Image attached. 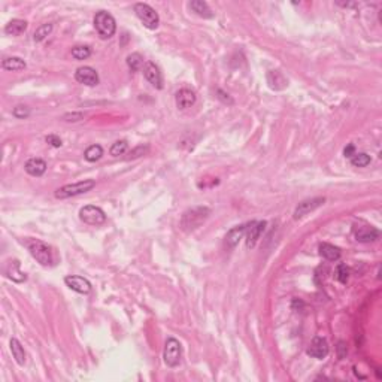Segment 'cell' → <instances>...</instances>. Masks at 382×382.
I'll return each mask as SVG.
<instances>
[{
	"label": "cell",
	"mask_w": 382,
	"mask_h": 382,
	"mask_svg": "<svg viewBox=\"0 0 382 382\" xmlns=\"http://www.w3.org/2000/svg\"><path fill=\"white\" fill-rule=\"evenodd\" d=\"M209 214H211V211L206 206L191 208L187 212H184V215L181 218V222H179V227L184 231H193V230H196L197 227H200L206 221Z\"/></svg>",
	"instance_id": "1"
},
{
	"label": "cell",
	"mask_w": 382,
	"mask_h": 382,
	"mask_svg": "<svg viewBox=\"0 0 382 382\" xmlns=\"http://www.w3.org/2000/svg\"><path fill=\"white\" fill-rule=\"evenodd\" d=\"M27 248L32 254V257L42 266L48 268V266H53L54 263V259H53V251L51 248L42 242V240H36V239H32L27 242Z\"/></svg>",
	"instance_id": "2"
},
{
	"label": "cell",
	"mask_w": 382,
	"mask_h": 382,
	"mask_svg": "<svg viewBox=\"0 0 382 382\" xmlns=\"http://www.w3.org/2000/svg\"><path fill=\"white\" fill-rule=\"evenodd\" d=\"M94 27L102 39H110L116 32L115 18L106 11H100L94 15Z\"/></svg>",
	"instance_id": "3"
},
{
	"label": "cell",
	"mask_w": 382,
	"mask_h": 382,
	"mask_svg": "<svg viewBox=\"0 0 382 382\" xmlns=\"http://www.w3.org/2000/svg\"><path fill=\"white\" fill-rule=\"evenodd\" d=\"M94 187H96V181H94V179H84V181H79V182H75V184L63 185L61 188H58V190L55 191L54 196H55L57 199L63 200V199H69V197H75V196L88 193V191H91Z\"/></svg>",
	"instance_id": "4"
},
{
	"label": "cell",
	"mask_w": 382,
	"mask_h": 382,
	"mask_svg": "<svg viewBox=\"0 0 382 382\" xmlns=\"http://www.w3.org/2000/svg\"><path fill=\"white\" fill-rule=\"evenodd\" d=\"M135 12H136V17L141 20V23L150 29V30H156L160 24V17L159 14L156 12V9H153L150 5L147 3H136L135 5Z\"/></svg>",
	"instance_id": "5"
},
{
	"label": "cell",
	"mask_w": 382,
	"mask_h": 382,
	"mask_svg": "<svg viewBox=\"0 0 382 382\" xmlns=\"http://www.w3.org/2000/svg\"><path fill=\"white\" fill-rule=\"evenodd\" d=\"M79 218L88 225H102L106 221V214L94 205H87L79 211Z\"/></svg>",
	"instance_id": "6"
},
{
	"label": "cell",
	"mask_w": 382,
	"mask_h": 382,
	"mask_svg": "<svg viewBox=\"0 0 382 382\" xmlns=\"http://www.w3.org/2000/svg\"><path fill=\"white\" fill-rule=\"evenodd\" d=\"M181 355H182L181 343L176 339L169 337L166 340V345H164V354H163L164 363L169 367H176L179 364V361H181Z\"/></svg>",
	"instance_id": "7"
},
{
	"label": "cell",
	"mask_w": 382,
	"mask_h": 382,
	"mask_svg": "<svg viewBox=\"0 0 382 382\" xmlns=\"http://www.w3.org/2000/svg\"><path fill=\"white\" fill-rule=\"evenodd\" d=\"M266 228V221H252L249 224H246V246L248 248H254L257 243V240L260 239L262 233Z\"/></svg>",
	"instance_id": "8"
},
{
	"label": "cell",
	"mask_w": 382,
	"mask_h": 382,
	"mask_svg": "<svg viewBox=\"0 0 382 382\" xmlns=\"http://www.w3.org/2000/svg\"><path fill=\"white\" fill-rule=\"evenodd\" d=\"M75 79L79 84H84L87 87H96L99 84V73L96 72V69H93L90 66H82V67L76 69Z\"/></svg>",
	"instance_id": "9"
},
{
	"label": "cell",
	"mask_w": 382,
	"mask_h": 382,
	"mask_svg": "<svg viewBox=\"0 0 382 382\" xmlns=\"http://www.w3.org/2000/svg\"><path fill=\"white\" fill-rule=\"evenodd\" d=\"M144 76L147 78V81L156 87L157 90H162L163 88V75L159 69V66L153 61H147L144 64Z\"/></svg>",
	"instance_id": "10"
},
{
	"label": "cell",
	"mask_w": 382,
	"mask_h": 382,
	"mask_svg": "<svg viewBox=\"0 0 382 382\" xmlns=\"http://www.w3.org/2000/svg\"><path fill=\"white\" fill-rule=\"evenodd\" d=\"M326 202L324 197H314V199H308V200H303L297 205L296 211H294V219H299L305 215H308L309 212L318 209L320 206H323Z\"/></svg>",
	"instance_id": "11"
},
{
	"label": "cell",
	"mask_w": 382,
	"mask_h": 382,
	"mask_svg": "<svg viewBox=\"0 0 382 382\" xmlns=\"http://www.w3.org/2000/svg\"><path fill=\"white\" fill-rule=\"evenodd\" d=\"M64 284L72 290V291H76L79 294H88L91 291V284L88 279L82 278V276H78V275H69L64 278Z\"/></svg>",
	"instance_id": "12"
},
{
	"label": "cell",
	"mask_w": 382,
	"mask_h": 382,
	"mask_svg": "<svg viewBox=\"0 0 382 382\" xmlns=\"http://www.w3.org/2000/svg\"><path fill=\"white\" fill-rule=\"evenodd\" d=\"M328 351H330L328 343H327V340H326L324 337H321V336L314 337L312 342H311V345H309V348H308V354H309L311 357H314V358H318V360L326 358V357L328 355Z\"/></svg>",
	"instance_id": "13"
},
{
	"label": "cell",
	"mask_w": 382,
	"mask_h": 382,
	"mask_svg": "<svg viewBox=\"0 0 382 382\" xmlns=\"http://www.w3.org/2000/svg\"><path fill=\"white\" fill-rule=\"evenodd\" d=\"M379 230L375 227H369V225H355L354 227V236L358 242L367 243V242H373L379 237Z\"/></svg>",
	"instance_id": "14"
},
{
	"label": "cell",
	"mask_w": 382,
	"mask_h": 382,
	"mask_svg": "<svg viewBox=\"0 0 382 382\" xmlns=\"http://www.w3.org/2000/svg\"><path fill=\"white\" fill-rule=\"evenodd\" d=\"M196 93L190 88H181L176 96H175V102H176V106L179 109H188L191 108L194 103H196Z\"/></svg>",
	"instance_id": "15"
},
{
	"label": "cell",
	"mask_w": 382,
	"mask_h": 382,
	"mask_svg": "<svg viewBox=\"0 0 382 382\" xmlns=\"http://www.w3.org/2000/svg\"><path fill=\"white\" fill-rule=\"evenodd\" d=\"M24 169L30 176L38 178V176H42L47 172V163L42 159H30L24 164Z\"/></svg>",
	"instance_id": "16"
},
{
	"label": "cell",
	"mask_w": 382,
	"mask_h": 382,
	"mask_svg": "<svg viewBox=\"0 0 382 382\" xmlns=\"http://www.w3.org/2000/svg\"><path fill=\"white\" fill-rule=\"evenodd\" d=\"M245 231H246V224L233 227V228L225 234V245H227L228 248H234V246L243 239Z\"/></svg>",
	"instance_id": "17"
},
{
	"label": "cell",
	"mask_w": 382,
	"mask_h": 382,
	"mask_svg": "<svg viewBox=\"0 0 382 382\" xmlns=\"http://www.w3.org/2000/svg\"><path fill=\"white\" fill-rule=\"evenodd\" d=\"M268 84L272 90H284L288 85V81L279 70H271L268 72Z\"/></svg>",
	"instance_id": "18"
},
{
	"label": "cell",
	"mask_w": 382,
	"mask_h": 382,
	"mask_svg": "<svg viewBox=\"0 0 382 382\" xmlns=\"http://www.w3.org/2000/svg\"><path fill=\"white\" fill-rule=\"evenodd\" d=\"M5 273H6V276H8L9 279H12L14 282H24V281L27 279L26 273H23V272L20 271V262H18V260L9 262V265H8V268H6Z\"/></svg>",
	"instance_id": "19"
},
{
	"label": "cell",
	"mask_w": 382,
	"mask_h": 382,
	"mask_svg": "<svg viewBox=\"0 0 382 382\" xmlns=\"http://www.w3.org/2000/svg\"><path fill=\"white\" fill-rule=\"evenodd\" d=\"M320 254L328 262H337L340 259V249L330 243H321L320 245Z\"/></svg>",
	"instance_id": "20"
},
{
	"label": "cell",
	"mask_w": 382,
	"mask_h": 382,
	"mask_svg": "<svg viewBox=\"0 0 382 382\" xmlns=\"http://www.w3.org/2000/svg\"><path fill=\"white\" fill-rule=\"evenodd\" d=\"M26 29H27V21L15 18V20L9 21V23L6 24L5 33L9 35V36H20L21 33L26 32Z\"/></svg>",
	"instance_id": "21"
},
{
	"label": "cell",
	"mask_w": 382,
	"mask_h": 382,
	"mask_svg": "<svg viewBox=\"0 0 382 382\" xmlns=\"http://www.w3.org/2000/svg\"><path fill=\"white\" fill-rule=\"evenodd\" d=\"M190 8L193 9L194 14H197L202 18H212L214 17V12L211 11L208 3L202 2V0H193V2H190Z\"/></svg>",
	"instance_id": "22"
},
{
	"label": "cell",
	"mask_w": 382,
	"mask_h": 382,
	"mask_svg": "<svg viewBox=\"0 0 382 382\" xmlns=\"http://www.w3.org/2000/svg\"><path fill=\"white\" fill-rule=\"evenodd\" d=\"M9 346H11V352H12L15 361H17L20 366H24V363H26V351H24V346L21 345V342H20L18 339L12 337Z\"/></svg>",
	"instance_id": "23"
},
{
	"label": "cell",
	"mask_w": 382,
	"mask_h": 382,
	"mask_svg": "<svg viewBox=\"0 0 382 382\" xmlns=\"http://www.w3.org/2000/svg\"><path fill=\"white\" fill-rule=\"evenodd\" d=\"M2 67L9 72H18L26 69V61L20 57H8L2 61Z\"/></svg>",
	"instance_id": "24"
},
{
	"label": "cell",
	"mask_w": 382,
	"mask_h": 382,
	"mask_svg": "<svg viewBox=\"0 0 382 382\" xmlns=\"http://www.w3.org/2000/svg\"><path fill=\"white\" fill-rule=\"evenodd\" d=\"M103 156V148L100 145H91L85 150L84 153V159L90 163H96L102 159Z\"/></svg>",
	"instance_id": "25"
},
{
	"label": "cell",
	"mask_w": 382,
	"mask_h": 382,
	"mask_svg": "<svg viewBox=\"0 0 382 382\" xmlns=\"http://www.w3.org/2000/svg\"><path fill=\"white\" fill-rule=\"evenodd\" d=\"M127 66L130 67V70L138 72L144 67V57L139 53H133L127 57Z\"/></svg>",
	"instance_id": "26"
},
{
	"label": "cell",
	"mask_w": 382,
	"mask_h": 382,
	"mask_svg": "<svg viewBox=\"0 0 382 382\" xmlns=\"http://www.w3.org/2000/svg\"><path fill=\"white\" fill-rule=\"evenodd\" d=\"M351 164L354 166V167H366V166H369L370 164V156L369 154H366V153H355L351 159Z\"/></svg>",
	"instance_id": "27"
},
{
	"label": "cell",
	"mask_w": 382,
	"mask_h": 382,
	"mask_svg": "<svg viewBox=\"0 0 382 382\" xmlns=\"http://www.w3.org/2000/svg\"><path fill=\"white\" fill-rule=\"evenodd\" d=\"M91 55V48L87 45H78L72 48V57L75 60H87Z\"/></svg>",
	"instance_id": "28"
},
{
	"label": "cell",
	"mask_w": 382,
	"mask_h": 382,
	"mask_svg": "<svg viewBox=\"0 0 382 382\" xmlns=\"http://www.w3.org/2000/svg\"><path fill=\"white\" fill-rule=\"evenodd\" d=\"M53 32V24L48 23V24H42L41 27L36 29V32L33 33V41L35 42H42L48 35H51Z\"/></svg>",
	"instance_id": "29"
},
{
	"label": "cell",
	"mask_w": 382,
	"mask_h": 382,
	"mask_svg": "<svg viewBox=\"0 0 382 382\" xmlns=\"http://www.w3.org/2000/svg\"><path fill=\"white\" fill-rule=\"evenodd\" d=\"M127 148H129V145H127V141H116L115 144H112L109 153L112 157H119L122 154H125Z\"/></svg>",
	"instance_id": "30"
},
{
	"label": "cell",
	"mask_w": 382,
	"mask_h": 382,
	"mask_svg": "<svg viewBox=\"0 0 382 382\" xmlns=\"http://www.w3.org/2000/svg\"><path fill=\"white\" fill-rule=\"evenodd\" d=\"M334 278L340 282V284H346L348 282V278H349V269L346 265H339L336 268V272H334Z\"/></svg>",
	"instance_id": "31"
},
{
	"label": "cell",
	"mask_w": 382,
	"mask_h": 382,
	"mask_svg": "<svg viewBox=\"0 0 382 382\" xmlns=\"http://www.w3.org/2000/svg\"><path fill=\"white\" fill-rule=\"evenodd\" d=\"M12 115L15 118H20V119H24L30 115V108L24 106V105H18L12 109Z\"/></svg>",
	"instance_id": "32"
},
{
	"label": "cell",
	"mask_w": 382,
	"mask_h": 382,
	"mask_svg": "<svg viewBox=\"0 0 382 382\" xmlns=\"http://www.w3.org/2000/svg\"><path fill=\"white\" fill-rule=\"evenodd\" d=\"M63 119H64V121H67V122H76V121L84 119V113H82V112H70V113H64V115H63Z\"/></svg>",
	"instance_id": "33"
},
{
	"label": "cell",
	"mask_w": 382,
	"mask_h": 382,
	"mask_svg": "<svg viewBox=\"0 0 382 382\" xmlns=\"http://www.w3.org/2000/svg\"><path fill=\"white\" fill-rule=\"evenodd\" d=\"M45 141H47V144H48V145H51V147H54V148H60V147L63 145L61 139H60L58 136H55V135H50V136H47V138H45Z\"/></svg>",
	"instance_id": "34"
},
{
	"label": "cell",
	"mask_w": 382,
	"mask_h": 382,
	"mask_svg": "<svg viewBox=\"0 0 382 382\" xmlns=\"http://www.w3.org/2000/svg\"><path fill=\"white\" fill-rule=\"evenodd\" d=\"M148 147H138V148H135L132 153H130V159H136V157H141V156H144L145 153H148Z\"/></svg>",
	"instance_id": "35"
},
{
	"label": "cell",
	"mask_w": 382,
	"mask_h": 382,
	"mask_svg": "<svg viewBox=\"0 0 382 382\" xmlns=\"http://www.w3.org/2000/svg\"><path fill=\"white\" fill-rule=\"evenodd\" d=\"M346 354H348L346 343L340 340V342L337 343V357H339V358H345V357H346Z\"/></svg>",
	"instance_id": "36"
},
{
	"label": "cell",
	"mask_w": 382,
	"mask_h": 382,
	"mask_svg": "<svg viewBox=\"0 0 382 382\" xmlns=\"http://www.w3.org/2000/svg\"><path fill=\"white\" fill-rule=\"evenodd\" d=\"M217 94H218V99H219V100H222L224 103L233 105V99H231L227 93H224L222 90H217Z\"/></svg>",
	"instance_id": "37"
},
{
	"label": "cell",
	"mask_w": 382,
	"mask_h": 382,
	"mask_svg": "<svg viewBox=\"0 0 382 382\" xmlns=\"http://www.w3.org/2000/svg\"><path fill=\"white\" fill-rule=\"evenodd\" d=\"M354 154H355V147H354L352 144L346 145V147H345V150H343V156H345L346 159H351Z\"/></svg>",
	"instance_id": "38"
}]
</instances>
